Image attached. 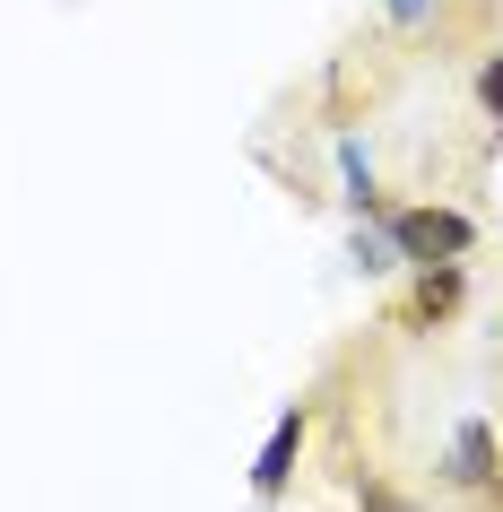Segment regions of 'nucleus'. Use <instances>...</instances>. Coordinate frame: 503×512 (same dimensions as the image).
<instances>
[{
    "label": "nucleus",
    "mask_w": 503,
    "mask_h": 512,
    "mask_svg": "<svg viewBox=\"0 0 503 512\" xmlns=\"http://www.w3.org/2000/svg\"><path fill=\"white\" fill-rule=\"evenodd\" d=\"M339 200H347V209H356V217H382V191H373V157H365V139H356V131H347L339 139Z\"/></svg>",
    "instance_id": "nucleus-4"
},
{
    "label": "nucleus",
    "mask_w": 503,
    "mask_h": 512,
    "mask_svg": "<svg viewBox=\"0 0 503 512\" xmlns=\"http://www.w3.org/2000/svg\"><path fill=\"white\" fill-rule=\"evenodd\" d=\"M347 261H356L365 278H391V270H408V261H399V243H391V226H356V235H347Z\"/></svg>",
    "instance_id": "nucleus-5"
},
{
    "label": "nucleus",
    "mask_w": 503,
    "mask_h": 512,
    "mask_svg": "<svg viewBox=\"0 0 503 512\" xmlns=\"http://www.w3.org/2000/svg\"><path fill=\"white\" fill-rule=\"evenodd\" d=\"M477 96H486V113H495V139H503V61H486V70H477Z\"/></svg>",
    "instance_id": "nucleus-7"
},
{
    "label": "nucleus",
    "mask_w": 503,
    "mask_h": 512,
    "mask_svg": "<svg viewBox=\"0 0 503 512\" xmlns=\"http://www.w3.org/2000/svg\"><path fill=\"white\" fill-rule=\"evenodd\" d=\"M503 452H495V426L486 417H460L451 426V452H443V486H495Z\"/></svg>",
    "instance_id": "nucleus-3"
},
{
    "label": "nucleus",
    "mask_w": 503,
    "mask_h": 512,
    "mask_svg": "<svg viewBox=\"0 0 503 512\" xmlns=\"http://www.w3.org/2000/svg\"><path fill=\"white\" fill-rule=\"evenodd\" d=\"M382 226H391L399 261H417V270H434V261H469V252H477V226L460 209H382Z\"/></svg>",
    "instance_id": "nucleus-1"
},
{
    "label": "nucleus",
    "mask_w": 503,
    "mask_h": 512,
    "mask_svg": "<svg viewBox=\"0 0 503 512\" xmlns=\"http://www.w3.org/2000/svg\"><path fill=\"white\" fill-rule=\"evenodd\" d=\"M451 304H460V261H434L425 287H417V322H434V313H451Z\"/></svg>",
    "instance_id": "nucleus-6"
},
{
    "label": "nucleus",
    "mask_w": 503,
    "mask_h": 512,
    "mask_svg": "<svg viewBox=\"0 0 503 512\" xmlns=\"http://www.w3.org/2000/svg\"><path fill=\"white\" fill-rule=\"evenodd\" d=\"M295 452H304V400H295V408H278L269 443L252 452V495H261V504H278V495H287V478H295Z\"/></svg>",
    "instance_id": "nucleus-2"
},
{
    "label": "nucleus",
    "mask_w": 503,
    "mask_h": 512,
    "mask_svg": "<svg viewBox=\"0 0 503 512\" xmlns=\"http://www.w3.org/2000/svg\"><path fill=\"white\" fill-rule=\"evenodd\" d=\"M382 9H391V27H425V18H434L443 0H382Z\"/></svg>",
    "instance_id": "nucleus-8"
}]
</instances>
